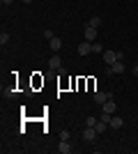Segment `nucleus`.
<instances>
[{
  "label": "nucleus",
  "instance_id": "1",
  "mask_svg": "<svg viewBox=\"0 0 138 154\" xmlns=\"http://www.w3.org/2000/svg\"><path fill=\"white\" fill-rule=\"evenodd\" d=\"M101 55H104L106 64H113V62H118V60H124V53H115V51H104Z\"/></svg>",
  "mask_w": 138,
  "mask_h": 154
},
{
  "label": "nucleus",
  "instance_id": "22",
  "mask_svg": "<svg viewBox=\"0 0 138 154\" xmlns=\"http://www.w3.org/2000/svg\"><path fill=\"white\" fill-rule=\"evenodd\" d=\"M30 2H32V0H23V5H30Z\"/></svg>",
  "mask_w": 138,
  "mask_h": 154
},
{
  "label": "nucleus",
  "instance_id": "2",
  "mask_svg": "<svg viewBox=\"0 0 138 154\" xmlns=\"http://www.w3.org/2000/svg\"><path fill=\"white\" fill-rule=\"evenodd\" d=\"M124 60H118V62L108 64V74H124Z\"/></svg>",
  "mask_w": 138,
  "mask_h": 154
},
{
  "label": "nucleus",
  "instance_id": "6",
  "mask_svg": "<svg viewBox=\"0 0 138 154\" xmlns=\"http://www.w3.org/2000/svg\"><path fill=\"white\" fill-rule=\"evenodd\" d=\"M48 69H51V71L62 69V60H60V55H53V58L48 60Z\"/></svg>",
  "mask_w": 138,
  "mask_h": 154
},
{
  "label": "nucleus",
  "instance_id": "19",
  "mask_svg": "<svg viewBox=\"0 0 138 154\" xmlns=\"http://www.w3.org/2000/svg\"><path fill=\"white\" fill-rule=\"evenodd\" d=\"M60 140H69V131H67V129L60 131Z\"/></svg>",
  "mask_w": 138,
  "mask_h": 154
},
{
  "label": "nucleus",
  "instance_id": "12",
  "mask_svg": "<svg viewBox=\"0 0 138 154\" xmlns=\"http://www.w3.org/2000/svg\"><path fill=\"white\" fill-rule=\"evenodd\" d=\"M92 53H94V55H101V53H104V46L99 44V42H92Z\"/></svg>",
  "mask_w": 138,
  "mask_h": 154
},
{
  "label": "nucleus",
  "instance_id": "3",
  "mask_svg": "<svg viewBox=\"0 0 138 154\" xmlns=\"http://www.w3.org/2000/svg\"><path fill=\"white\" fill-rule=\"evenodd\" d=\"M92 99H94V103L104 106L108 99H113V94H111V92H94V97H92Z\"/></svg>",
  "mask_w": 138,
  "mask_h": 154
},
{
  "label": "nucleus",
  "instance_id": "18",
  "mask_svg": "<svg viewBox=\"0 0 138 154\" xmlns=\"http://www.w3.org/2000/svg\"><path fill=\"white\" fill-rule=\"evenodd\" d=\"M2 94H5L7 99H12V97H16V94H19V92H16V90H5V92H2Z\"/></svg>",
  "mask_w": 138,
  "mask_h": 154
},
{
  "label": "nucleus",
  "instance_id": "16",
  "mask_svg": "<svg viewBox=\"0 0 138 154\" xmlns=\"http://www.w3.org/2000/svg\"><path fill=\"white\" fill-rule=\"evenodd\" d=\"M0 44H2V46L9 44V35H7V32H2V35H0Z\"/></svg>",
  "mask_w": 138,
  "mask_h": 154
},
{
  "label": "nucleus",
  "instance_id": "11",
  "mask_svg": "<svg viewBox=\"0 0 138 154\" xmlns=\"http://www.w3.org/2000/svg\"><path fill=\"white\" fill-rule=\"evenodd\" d=\"M58 152H60V154H69V152H72V145H69V140H60Z\"/></svg>",
  "mask_w": 138,
  "mask_h": 154
},
{
  "label": "nucleus",
  "instance_id": "5",
  "mask_svg": "<svg viewBox=\"0 0 138 154\" xmlns=\"http://www.w3.org/2000/svg\"><path fill=\"white\" fill-rule=\"evenodd\" d=\"M83 37H85V42H97V28L85 26V32H83Z\"/></svg>",
  "mask_w": 138,
  "mask_h": 154
},
{
  "label": "nucleus",
  "instance_id": "7",
  "mask_svg": "<svg viewBox=\"0 0 138 154\" xmlns=\"http://www.w3.org/2000/svg\"><path fill=\"white\" fill-rule=\"evenodd\" d=\"M122 127H124V120H122V117H118V115H113L111 122H108V129H122Z\"/></svg>",
  "mask_w": 138,
  "mask_h": 154
},
{
  "label": "nucleus",
  "instance_id": "8",
  "mask_svg": "<svg viewBox=\"0 0 138 154\" xmlns=\"http://www.w3.org/2000/svg\"><path fill=\"white\" fill-rule=\"evenodd\" d=\"M92 53V42H81L78 44V55H87Z\"/></svg>",
  "mask_w": 138,
  "mask_h": 154
},
{
  "label": "nucleus",
  "instance_id": "9",
  "mask_svg": "<svg viewBox=\"0 0 138 154\" xmlns=\"http://www.w3.org/2000/svg\"><path fill=\"white\" fill-rule=\"evenodd\" d=\"M101 108H104L106 113H111V115H113V113L118 110V106H115V99H108V101H106L104 106H101Z\"/></svg>",
  "mask_w": 138,
  "mask_h": 154
},
{
  "label": "nucleus",
  "instance_id": "17",
  "mask_svg": "<svg viewBox=\"0 0 138 154\" xmlns=\"http://www.w3.org/2000/svg\"><path fill=\"white\" fill-rule=\"evenodd\" d=\"M41 37H44V39H48V42H51V39L55 37V35H53V30H44V32H41Z\"/></svg>",
  "mask_w": 138,
  "mask_h": 154
},
{
  "label": "nucleus",
  "instance_id": "4",
  "mask_svg": "<svg viewBox=\"0 0 138 154\" xmlns=\"http://www.w3.org/2000/svg\"><path fill=\"white\" fill-rule=\"evenodd\" d=\"M81 136H83V140H85V143H92L94 138H97V129H94V127H85Z\"/></svg>",
  "mask_w": 138,
  "mask_h": 154
},
{
  "label": "nucleus",
  "instance_id": "10",
  "mask_svg": "<svg viewBox=\"0 0 138 154\" xmlns=\"http://www.w3.org/2000/svg\"><path fill=\"white\" fill-rule=\"evenodd\" d=\"M48 44H51V51H53V53H58L60 48H62V39H60V37H53Z\"/></svg>",
  "mask_w": 138,
  "mask_h": 154
},
{
  "label": "nucleus",
  "instance_id": "15",
  "mask_svg": "<svg viewBox=\"0 0 138 154\" xmlns=\"http://www.w3.org/2000/svg\"><path fill=\"white\" fill-rule=\"evenodd\" d=\"M97 122H99V120L94 115H87L85 117V127H97Z\"/></svg>",
  "mask_w": 138,
  "mask_h": 154
},
{
  "label": "nucleus",
  "instance_id": "21",
  "mask_svg": "<svg viewBox=\"0 0 138 154\" xmlns=\"http://www.w3.org/2000/svg\"><path fill=\"white\" fill-rule=\"evenodd\" d=\"M133 76H138V64H136V67H133Z\"/></svg>",
  "mask_w": 138,
  "mask_h": 154
},
{
  "label": "nucleus",
  "instance_id": "13",
  "mask_svg": "<svg viewBox=\"0 0 138 154\" xmlns=\"http://www.w3.org/2000/svg\"><path fill=\"white\" fill-rule=\"evenodd\" d=\"M94 129H97V134H104L106 129H108V122H104V120H99V122H97V127H94Z\"/></svg>",
  "mask_w": 138,
  "mask_h": 154
},
{
  "label": "nucleus",
  "instance_id": "20",
  "mask_svg": "<svg viewBox=\"0 0 138 154\" xmlns=\"http://www.w3.org/2000/svg\"><path fill=\"white\" fill-rule=\"evenodd\" d=\"M0 2H2V5H5V7H9V5H12V2H14V0H0Z\"/></svg>",
  "mask_w": 138,
  "mask_h": 154
},
{
  "label": "nucleus",
  "instance_id": "14",
  "mask_svg": "<svg viewBox=\"0 0 138 154\" xmlns=\"http://www.w3.org/2000/svg\"><path fill=\"white\" fill-rule=\"evenodd\" d=\"M87 26H90V28H99V26H101V19H99V16H92V19L87 21Z\"/></svg>",
  "mask_w": 138,
  "mask_h": 154
}]
</instances>
